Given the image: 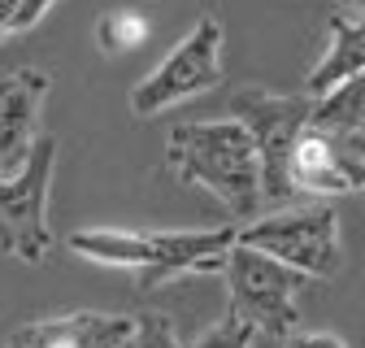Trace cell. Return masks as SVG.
<instances>
[{
	"label": "cell",
	"mask_w": 365,
	"mask_h": 348,
	"mask_svg": "<svg viewBox=\"0 0 365 348\" xmlns=\"http://www.w3.org/2000/svg\"><path fill=\"white\" fill-rule=\"evenodd\" d=\"M217 83H222V22L213 14H200L196 26L170 48V57L130 87V113L153 118L178 101L213 92Z\"/></svg>",
	"instance_id": "cell-4"
},
{
	"label": "cell",
	"mask_w": 365,
	"mask_h": 348,
	"mask_svg": "<svg viewBox=\"0 0 365 348\" xmlns=\"http://www.w3.org/2000/svg\"><path fill=\"white\" fill-rule=\"evenodd\" d=\"M57 5V0H18V9H14V22H9V35H18V31H31L43 14H48Z\"/></svg>",
	"instance_id": "cell-17"
},
{
	"label": "cell",
	"mask_w": 365,
	"mask_h": 348,
	"mask_svg": "<svg viewBox=\"0 0 365 348\" xmlns=\"http://www.w3.org/2000/svg\"><path fill=\"white\" fill-rule=\"evenodd\" d=\"M66 248H74L87 261L101 266H118V270H135L140 275L153 257V240L144 231H113V227H96V231H70Z\"/></svg>",
	"instance_id": "cell-12"
},
{
	"label": "cell",
	"mask_w": 365,
	"mask_h": 348,
	"mask_svg": "<svg viewBox=\"0 0 365 348\" xmlns=\"http://www.w3.org/2000/svg\"><path fill=\"white\" fill-rule=\"evenodd\" d=\"M5 348H26V344H22V339H18V335H14V339H9V344H5Z\"/></svg>",
	"instance_id": "cell-21"
},
{
	"label": "cell",
	"mask_w": 365,
	"mask_h": 348,
	"mask_svg": "<svg viewBox=\"0 0 365 348\" xmlns=\"http://www.w3.org/2000/svg\"><path fill=\"white\" fill-rule=\"evenodd\" d=\"M309 122L322 126V130H331V135H356L361 122H365V74L331 87L327 96H317Z\"/></svg>",
	"instance_id": "cell-13"
},
{
	"label": "cell",
	"mask_w": 365,
	"mask_h": 348,
	"mask_svg": "<svg viewBox=\"0 0 365 348\" xmlns=\"http://www.w3.org/2000/svg\"><path fill=\"white\" fill-rule=\"evenodd\" d=\"M165 165L178 183L205 188L231 213L261 209V157L235 118L178 122L165 135Z\"/></svg>",
	"instance_id": "cell-1"
},
{
	"label": "cell",
	"mask_w": 365,
	"mask_h": 348,
	"mask_svg": "<svg viewBox=\"0 0 365 348\" xmlns=\"http://www.w3.org/2000/svg\"><path fill=\"white\" fill-rule=\"evenodd\" d=\"M344 14H356V18H365V0H344Z\"/></svg>",
	"instance_id": "cell-20"
},
{
	"label": "cell",
	"mask_w": 365,
	"mask_h": 348,
	"mask_svg": "<svg viewBox=\"0 0 365 348\" xmlns=\"http://www.w3.org/2000/svg\"><path fill=\"white\" fill-rule=\"evenodd\" d=\"M240 227H209V231H153V257L140 270V287H161L182 275H222L235 248Z\"/></svg>",
	"instance_id": "cell-8"
},
{
	"label": "cell",
	"mask_w": 365,
	"mask_h": 348,
	"mask_svg": "<svg viewBox=\"0 0 365 348\" xmlns=\"http://www.w3.org/2000/svg\"><path fill=\"white\" fill-rule=\"evenodd\" d=\"M292 196H348L365 188V140L331 135L322 126H304L287 153Z\"/></svg>",
	"instance_id": "cell-7"
},
{
	"label": "cell",
	"mask_w": 365,
	"mask_h": 348,
	"mask_svg": "<svg viewBox=\"0 0 365 348\" xmlns=\"http://www.w3.org/2000/svg\"><path fill=\"white\" fill-rule=\"evenodd\" d=\"M235 244L283 261L300 279H331L339 270V218L331 205H309V209L257 218V222L240 227Z\"/></svg>",
	"instance_id": "cell-3"
},
{
	"label": "cell",
	"mask_w": 365,
	"mask_h": 348,
	"mask_svg": "<svg viewBox=\"0 0 365 348\" xmlns=\"http://www.w3.org/2000/svg\"><path fill=\"white\" fill-rule=\"evenodd\" d=\"M14 9H18V0H0V35H9V22H14Z\"/></svg>",
	"instance_id": "cell-19"
},
{
	"label": "cell",
	"mask_w": 365,
	"mask_h": 348,
	"mask_svg": "<svg viewBox=\"0 0 365 348\" xmlns=\"http://www.w3.org/2000/svg\"><path fill=\"white\" fill-rule=\"evenodd\" d=\"M57 165V135L39 130V140L26 157V165L14 179H0V252L22 261V266H43L53 257V231H48V188Z\"/></svg>",
	"instance_id": "cell-2"
},
{
	"label": "cell",
	"mask_w": 365,
	"mask_h": 348,
	"mask_svg": "<svg viewBox=\"0 0 365 348\" xmlns=\"http://www.w3.org/2000/svg\"><path fill=\"white\" fill-rule=\"evenodd\" d=\"M327 35H331L327 39V53H322V61L309 70V83H304V96H313V101L327 96L331 87L365 74V18L339 9L331 18V31Z\"/></svg>",
	"instance_id": "cell-11"
},
{
	"label": "cell",
	"mask_w": 365,
	"mask_h": 348,
	"mask_svg": "<svg viewBox=\"0 0 365 348\" xmlns=\"http://www.w3.org/2000/svg\"><path fill=\"white\" fill-rule=\"evenodd\" d=\"M222 275H226V287H231V314H240L257 335L287 339L300 327V309H296L300 275L287 270L283 261L235 244Z\"/></svg>",
	"instance_id": "cell-6"
},
{
	"label": "cell",
	"mask_w": 365,
	"mask_h": 348,
	"mask_svg": "<svg viewBox=\"0 0 365 348\" xmlns=\"http://www.w3.org/2000/svg\"><path fill=\"white\" fill-rule=\"evenodd\" d=\"M26 348H126L135 339V318L122 314H66L31 322L18 331Z\"/></svg>",
	"instance_id": "cell-10"
},
{
	"label": "cell",
	"mask_w": 365,
	"mask_h": 348,
	"mask_svg": "<svg viewBox=\"0 0 365 348\" xmlns=\"http://www.w3.org/2000/svg\"><path fill=\"white\" fill-rule=\"evenodd\" d=\"M283 348H348V344L331 331H292L283 339Z\"/></svg>",
	"instance_id": "cell-18"
},
{
	"label": "cell",
	"mask_w": 365,
	"mask_h": 348,
	"mask_svg": "<svg viewBox=\"0 0 365 348\" xmlns=\"http://www.w3.org/2000/svg\"><path fill=\"white\" fill-rule=\"evenodd\" d=\"M252 339H257V331L240 318V314H231L226 309V318L222 322H213L192 348H252Z\"/></svg>",
	"instance_id": "cell-15"
},
{
	"label": "cell",
	"mask_w": 365,
	"mask_h": 348,
	"mask_svg": "<svg viewBox=\"0 0 365 348\" xmlns=\"http://www.w3.org/2000/svg\"><path fill=\"white\" fill-rule=\"evenodd\" d=\"M313 96H274L261 87H244L231 101V118L252 135L261 157V205H287L296 200L287 188V153L292 140L309 126Z\"/></svg>",
	"instance_id": "cell-5"
},
{
	"label": "cell",
	"mask_w": 365,
	"mask_h": 348,
	"mask_svg": "<svg viewBox=\"0 0 365 348\" xmlns=\"http://www.w3.org/2000/svg\"><path fill=\"white\" fill-rule=\"evenodd\" d=\"M144 35H148V26H144L140 14H105L101 26H96V39H101L105 53H126V48H135Z\"/></svg>",
	"instance_id": "cell-14"
},
{
	"label": "cell",
	"mask_w": 365,
	"mask_h": 348,
	"mask_svg": "<svg viewBox=\"0 0 365 348\" xmlns=\"http://www.w3.org/2000/svg\"><path fill=\"white\" fill-rule=\"evenodd\" d=\"M126 348H182V344L161 314H140L135 318V339Z\"/></svg>",
	"instance_id": "cell-16"
},
{
	"label": "cell",
	"mask_w": 365,
	"mask_h": 348,
	"mask_svg": "<svg viewBox=\"0 0 365 348\" xmlns=\"http://www.w3.org/2000/svg\"><path fill=\"white\" fill-rule=\"evenodd\" d=\"M48 87H53V78L35 66L0 78V179H14L26 165V157L39 140V113H43Z\"/></svg>",
	"instance_id": "cell-9"
}]
</instances>
